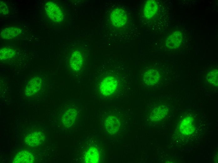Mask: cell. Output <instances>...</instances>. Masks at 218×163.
<instances>
[{"label": "cell", "mask_w": 218, "mask_h": 163, "mask_svg": "<svg viewBox=\"0 0 218 163\" xmlns=\"http://www.w3.org/2000/svg\"><path fill=\"white\" fill-rule=\"evenodd\" d=\"M34 158L32 153L27 150H22L18 152L15 156L13 163H32Z\"/></svg>", "instance_id": "14"}, {"label": "cell", "mask_w": 218, "mask_h": 163, "mask_svg": "<svg viewBox=\"0 0 218 163\" xmlns=\"http://www.w3.org/2000/svg\"><path fill=\"white\" fill-rule=\"evenodd\" d=\"M22 32V30L19 28L10 27L3 30L1 33V36L4 39H12L20 34Z\"/></svg>", "instance_id": "16"}, {"label": "cell", "mask_w": 218, "mask_h": 163, "mask_svg": "<svg viewBox=\"0 0 218 163\" xmlns=\"http://www.w3.org/2000/svg\"><path fill=\"white\" fill-rule=\"evenodd\" d=\"M118 86L117 79L112 76H108L104 78L101 82L99 90L101 93L104 96L112 95L116 91Z\"/></svg>", "instance_id": "1"}, {"label": "cell", "mask_w": 218, "mask_h": 163, "mask_svg": "<svg viewBox=\"0 0 218 163\" xmlns=\"http://www.w3.org/2000/svg\"><path fill=\"white\" fill-rule=\"evenodd\" d=\"M0 13L2 15H5L8 14V10L6 5L3 1H1L0 3Z\"/></svg>", "instance_id": "19"}, {"label": "cell", "mask_w": 218, "mask_h": 163, "mask_svg": "<svg viewBox=\"0 0 218 163\" xmlns=\"http://www.w3.org/2000/svg\"><path fill=\"white\" fill-rule=\"evenodd\" d=\"M83 63V58L82 53L78 50H75L72 54L70 60V66L72 70L78 71L81 69Z\"/></svg>", "instance_id": "7"}, {"label": "cell", "mask_w": 218, "mask_h": 163, "mask_svg": "<svg viewBox=\"0 0 218 163\" xmlns=\"http://www.w3.org/2000/svg\"><path fill=\"white\" fill-rule=\"evenodd\" d=\"M44 140V134L41 132H36L27 135L25 138L26 145L30 146L40 145Z\"/></svg>", "instance_id": "8"}, {"label": "cell", "mask_w": 218, "mask_h": 163, "mask_svg": "<svg viewBox=\"0 0 218 163\" xmlns=\"http://www.w3.org/2000/svg\"><path fill=\"white\" fill-rule=\"evenodd\" d=\"M169 109L166 106L161 105L155 108L151 113L150 119L153 121H160L167 115Z\"/></svg>", "instance_id": "13"}, {"label": "cell", "mask_w": 218, "mask_h": 163, "mask_svg": "<svg viewBox=\"0 0 218 163\" xmlns=\"http://www.w3.org/2000/svg\"><path fill=\"white\" fill-rule=\"evenodd\" d=\"M110 19L112 24L119 28L124 26L126 24L127 17L126 12L120 8H116L111 13Z\"/></svg>", "instance_id": "3"}, {"label": "cell", "mask_w": 218, "mask_h": 163, "mask_svg": "<svg viewBox=\"0 0 218 163\" xmlns=\"http://www.w3.org/2000/svg\"><path fill=\"white\" fill-rule=\"evenodd\" d=\"M99 160V153L95 147H91L86 151L84 160L86 163H97Z\"/></svg>", "instance_id": "15"}, {"label": "cell", "mask_w": 218, "mask_h": 163, "mask_svg": "<svg viewBox=\"0 0 218 163\" xmlns=\"http://www.w3.org/2000/svg\"><path fill=\"white\" fill-rule=\"evenodd\" d=\"M77 114V111L74 108H70L65 111L62 118L64 126L67 128L71 127L75 121Z\"/></svg>", "instance_id": "11"}, {"label": "cell", "mask_w": 218, "mask_h": 163, "mask_svg": "<svg viewBox=\"0 0 218 163\" xmlns=\"http://www.w3.org/2000/svg\"><path fill=\"white\" fill-rule=\"evenodd\" d=\"M158 8V5L156 1H147L145 4L143 9L144 16L148 19L152 18L156 14Z\"/></svg>", "instance_id": "12"}, {"label": "cell", "mask_w": 218, "mask_h": 163, "mask_svg": "<svg viewBox=\"0 0 218 163\" xmlns=\"http://www.w3.org/2000/svg\"><path fill=\"white\" fill-rule=\"evenodd\" d=\"M218 70L216 69L212 70L206 76V79L208 82L215 87H218Z\"/></svg>", "instance_id": "17"}, {"label": "cell", "mask_w": 218, "mask_h": 163, "mask_svg": "<svg viewBox=\"0 0 218 163\" xmlns=\"http://www.w3.org/2000/svg\"><path fill=\"white\" fill-rule=\"evenodd\" d=\"M0 60H5L12 58L15 54L14 50L12 49L5 48L0 50Z\"/></svg>", "instance_id": "18"}, {"label": "cell", "mask_w": 218, "mask_h": 163, "mask_svg": "<svg viewBox=\"0 0 218 163\" xmlns=\"http://www.w3.org/2000/svg\"><path fill=\"white\" fill-rule=\"evenodd\" d=\"M182 39L183 36L181 33L179 31H176L167 38L165 44L169 48H176L181 45Z\"/></svg>", "instance_id": "9"}, {"label": "cell", "mask_w": 218, "mask_h": 163, "mask_svg": "<svg viewBox=\"0 0 218 163\" xmlns=\"http://www.w3.org/2000/svg\"><path fill=\"white\" fill-rule=\"evenodd\" d=\"M120 123L118 117L114 115H111L106 119L104 126L106 130L111 134L117 133L119 130Z\"/></svg>", "instance_id": "4"}, {"label": "cell", "mask_w": 218, "mask_h": 163, "mask_svg": "<svg viewBox=\"0 0 218 163\" xmlns=\"http://www.w3.org/2000/svg\"><path fill=\"white\" fill-rule=\"evenodd\" d=\"M42 81L38 77L31 79L26 87L24 92L27 96H30L36 93L40 89Z\"/></svg>", "instance_id": "10"}, {"label": "cell", "mask_w": 218, "mask_h": 163, "mask_svg": "<svg viewBox=\"0 0 218 163\" xmlns=\"http://www.w3.org/2000/svg\"><path fill=\"white\" fill-rule=\"evenodd\" d=\"M160 76L159 72L156 69H150L144 73L143 80L147 85L152 86L156 84L158 82Z\"/></svg>", "instance_id": "6"}, {"label": "cell", "mask_w": 218, "mask_h": 163, "mask_svg": "<svg viewBox=\"0 0 218 163\" xmlns=\"http://www.w3.org/2000/svg\"><path fill=\"white\" fill-rule=\"evenodd\" d=\"M195 129L194 119L191 116L185 117L180 123V131L183 134L186 135L191 134L194 132Z\"/></svg>", "instance_id": "5"}, {"label": "cell", "mask_w": 218, "mask_h": 163, "mask_svg": "<svg viewBox=\"0 0 218 163\" xmlns=\"http://www.w3.org/2000/svg\"><path fill=\"white\" fill-rule=\"evenodd\" d=\"M45 9L47 15L52 21L59 22L63 19V13L60 7L55 3L49 1L45 4Z\"/></svg>", "instance_id": "2"}]
</instances>
